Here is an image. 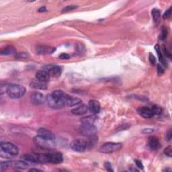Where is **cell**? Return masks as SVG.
I'll return each mask as SVG.
<instances>
[{"instance_id": "cell-1", "label": "cell", "mask_w": 172, "mask_h": 172, "mask_svg": "<svg viewBox=\"0 0 172 172\" xmlns=\"http://www.w3.org/2000/svg\"><path fill=\"white\" fill-rule=\"evenodd\" d=\"M6 92L11 98L18 99L24 96L26 93V88L18 84H10L6 87Z\"/></svg>"}, {"instance_id": "cell-15", "label": "cell", "mask_w": 172, "mask_h": 172, "mask_svg": "<svg viewBox=\"0 0 172 172\" xmlns=\"http://www.w3.org/2000/svg\"><path fill=\"white\" fill-rule=\"evenodd\" d=\"M138 112L140 115L145 118H151L154 116L151 108L148 107H141L138 109Z\"/></svg>"}, {"instance_id": "cell-27", "label": "cell", "mask_w": 172, "mask_h": 172, "mask_svg": "<svg viewBox=\"0 0 172 172\" xmlns=\"http://www.w3.org/2000/svg\"><path fill=\"white\" fill-rule=\"evenodd\" d=\"M167 36V30L166 28L165 27H163L162 30V32L161 34H160V36H159V39L161 40L164 41Z\"/></svg>"}, {"instance_id": "cell-13", "label": "cell", "mask_w": 172, "mask_h": 172, "mask_svg": "<svg viewBox=\"0 0 172 172\" xmlns=\"http://www.w3.org/2000/svg\"><path fill=\"white\" fill-rule=\"evenodd\" d=\"M88 109L90 110L91 113L94 114H98L100 111L101 106L100 102L97 100H91L89 102V105H88Z\"/></svg>"}, {"instance_id": "cell-21", "label": "cell", "mask_w": 172, "mask_h": 172, "mask_svg": "<svg viewBox=\"0 0 172 172\" xmlns=\"http://www.w3.org/2000/svg\"><path fill=\"white\" fill-rule=\"evenodd\" d=\"M16 54V50L13 46H7L1 51V55H11Z\"/></svg>"}, {"instance_id": "cell-31", "label": "cell", "mask_w": 172, "mask_h": 172, "mask_svg": "<svg viewBox=\"0 0 172 172\" xmlns=\"http://www.w3.org/2000/svg\"><path fill=\"white\" fill-rule=\"evenodd\" d=\"M104 166L105 169H106L107 171H110V172H113V171H114V170H113V168H112V166L111 164H110V162H106L104 163Z\"/></svg>"}, {"instance_id": "cell-32", "label": "cell", "mask_w": 172, "mask_h": 172, "mask_svg": "<svg viewBox=\"0 0 172 172\" xmlns=\"http://www.w3.org/2000/svg\"><path fill=\"white\" fill-rule=\"evenodd\" d=\"M164 73V69L162 67V65L159 64L157 65V73L159 75H162Z\"/></svg>"}, {"instance_id": "cell-35", "label": "cell", "mask_w": 172, "mask_h": 172, "mask_svg": "<svg viewBox=\"0 0 172 172\" xmlns=\"http://www.w3.org/2000/svg\"><path fill=\"white\" fill-rule=\"evenodd\" d=\"M149 61L151 64L155 65L156 63V59L155 56L152 54V53H150L149 54Z\"/></svg>"}, {"instance_id": "cell-11", "label": "cell", "mask_w": 172, "mask_h": 172, "mask_svg": "<svg viewBox=\"0 0 172 172\" xmlns=\"http://www.w3.org/2000/svg\"><path fill=\"white\" fill-rule=\"evenodd\" d=\"M55 48L48 46H39L36 48V52L39 55H51L55 51Z\"/></svg>"}, {"instance_id": "cell-26", "label": "cell", "mask_w": 172, "mask_h": 172, "mask_svg": "<svg viewBox=\"0 0 172 172\" xmlns=\"http://www.w3.org/2000/svg\"><path fill=\"white\" fill-rule=\"evenodd\" d=\"M76 50L79 55H82L83 53L85 52V47L82 43H78L76 45Z\"/></svg>"}, {"instance_id": "cell-2", "label": "cell", "mask_w": 172, "mask_h": 172, "mask_svg": "<svg viewBox=\"0 0 172 172\" xmlns=\"http://www.w3.org/2000/svg\"><path fill=\"white\" fill-rule=\"evenodd\" d=\"M34 143L37 147H39L43 149H52L55 147V140L48 139L44 138L43 136L37 135L34 137Z\"/></svg>"}, {"instance_id": "cell-28", "label": "cell", "mask_w": 172, "mask_h": 172, "mask_svg": "<svg viewBox=\"0 0 172 172\" xmlns=\"http://www.w3.org/2000/svg\"><path fill=\"white\" fill-rule=\"evenodd\" d=\"M76 8H78V6L75 5L67 6L65 7H64V8L62 10V13H67V12H69V11L73 10Z\"/></svg>"}, {"instance_id": "cell-20", "label": "cell", "mask_w": 172, "mask_h": 172, "mask_svg": "<svg viewBox=\"0 0 172 172\" xmlns=\"http://www.w3.org/2000/svg\"><path fill=\"white\" fill-rule=\"evenodd\" d=\"M155 50L156 51V52L157 53V56L158 58L159 59V61L162 63V64L163 65V66L165 67H167V62L166 61V60L164 58V56L163 55V53L162 52L161 48H160L158 44H157L155 47Z\"/></svg>"}, {"instance_id": "cell-23", "label": "cell", "mask_w": 172, "mask_h": 172, "mask_svg": "<svg viewBox=\"0 0 172 172\" xmlns=\"http://www.w3.org/2000/svg\"><path fill=\"white\" fill-rule=\"evenodd\" d=\"M151 14H152V16H153V21L155 22H157L159 20L160 16H161V14H160V11L159 10L157 9H153L152 11H151Z\"/></svg>"}, {"instance_id": "cell-7", "label": "cell", "mask_w": 172, "mask_h": 172, "mask_svg": "<svg viewBox=\"0 0 172 172\" xmlns=\"http://www.w3.org/2000/svg\"><path fill=\"white\" fill-rule=\"evenodd\" d=\"M1 149L3 152L6 153L10 155H17L19 153V149L14 144L9 142H2L1 143Z\"/></svg>"}, {"instance_id": "cell-9", "label": "cell", "mask_w": 172, "mask_h": 172, "mask_svg": "<svg viewBox=\"0 0 172 172\" xmlns=\"http://www.w3.org/2000/svg\"><path fill=\"white\" fill-rule=\"evenodd\" d=\"M43 69L47 71L51 77H59L62 73L61 67L56 65H46L43 67Z\"/></svg>"}, {"instance_id": "cell-19", "label": "cell", "mask_w": 172, "mask_h": 172, "mask_svg": "<svg viewBox=\"0 0 172 172\" xmlns=\"http://www.w3.org/2000/svg\"><path fill=\"white\" fill-rule=\"evenodd\" d=\"M30 87L36 90H46L47 88V83H44L43 82H40L38 79H34L30 83Z\"/></svg>"}, {"instance_id": "cell-12", "label": "cell", "mask_w": 172, "mask_h": 172, "mask_svg": "<svg viewBox=\"0 0 172 172\" xmlns=\"http://www.w3.org/2000/svg\"><path fill=\"white\" fill-rule=\"evenodd\" d=\"M38 135L43 136L46 139H52V140L55 139V136L54 135V133L52 132L51 131H49V130L44 128H40L38 130Z\"/></svg>"}, {"instance_id": "cell-17", "label": "cell", "mask_w": 172, "mask_h": 172, "mask_svg": "<svg viewBox=\"0 0 172 172\" xmlns=\"http://www.w3.org/2000/svg\"><path fill=\"white\" fill-rule=\"evenodd\" d=\"M148 145L152 150H157L161 147L159 139L155 136H151L148 140Z\"/></svg>"}, {"instance_id": "cell-14", "label": "cell", "mask_w": 172, "mask_h": 172, "mask_svg": "<svg viewBox=\"0 0 172 172\" xmlns=\"http://www.w3.org/2000/svg\"><path fill=\"white\" fill-rule=\"evenodd\" d=\"M51 76L44 70H40L36 73V79L40 82L47 83L50 81Z\"/></svg>"}, {"instance_id": "cell-6", "label": "cell", "mask_w": 172, "mask_h": 172, "mask_svg": "<svg viewBox=\"0 0 172 172\" xmlns=\"http://www.w3.org/2000/svg\"><path fill=\"white\" fill-rule=\"evenodd\" d=\"M79 132L83 136L90 138L96 135L97 128L94 124H82L79 127Z\"/></svg>"}, {"instance_id": "cell-22", "label": "cell", "mask_w": 172, "mask_h": 172, "mask_svg": "<svg viewBox=\"0 0 172 172\" xmlns=\"http://www.w3.org/2000/svg\"><path fill=\"white\" fill-rule=\"evenodd\" d=\"M96 119V117L95 116L92 115V116H88L86 117L82 118L81 122L82 124H94V122Z\"/></svg>"}, {"instance_id": "cell-30", "label": "cell", "mask_w": 172, "mask_h": 172, "mask_svg": "<svg viewBox=\"0 0 172 172\" xmlns=\"http://www.w3.org/2000/svg\"><path fill=\"white\" fill-rule=\"evenodd\" d=\"M164 153H165V155H166L167 156L171 157L172 156V148H171V147L170 146V147H167V148H166L165 150H164Z\"/></svg>"}, {"instance_id": "cell-4", "label": "cell", "mask_w": 172, "mask_h": 172, "mask_svg": "<svg viewBox=\"0 0 172 172\" xmlns=\"http://www.w3.org/2000/svg\"><path fill=\"white\" fill-rule=\"evenodd\" d=\"M122 145L120 143L108 142L106 143L99 148V151L103 153H112L118 151L121 149Z\"/></svg>"}, {"instance_id": "cell-8", "label": "cell", "mask_w": 172, "mask_h": 172, "mask_svg": "<svg viewBox=\"0 0 172 172\" xmlns=\"http://www.w3.org/2000/svg\"><path fill=\"white\" fill-rule=\"evenodd\" d=\"M70 147L73 151L82 153L85 151L87 148V142L82 139H75L70 144Z\"/></svg>"}, {"instance_id": "cell-25", "label": "cell", "mask_w": 172, "mask_h": 172, "mask_svg": "<svg viewBox=\"0 0 172 172\" xmlns=\"http://www.w3.org/2000/svg\"><path fill=\"white\" fill-rule=\"evenodd\" d=\"M161 51H162V52L163 53V56L166 57L167 58L170 59H171V53L169 52V51L167 50L165 45H163V44L162 45V49H161Z\"/></svg>"}, {"instance_id": "cell-33", "label": "cell", "mask_w": 172, "mask_h": 172, "mask_svg": "<svg viewBox=\"0 0 172 172\" xmlns=\"http://www.w3.org/2000/svg\"><path fill=\"white\" fill-rule=\"evenodd\" d=\"M59 58L61 59H69L70 58V56L68 54H66V53H62V54H61L59 56Z\"/></svg>"}, {"instance_id": "cell-37", "label": "cell", "mask_w": 172, "mask_h": 172, "mask_svg": "<svg viewBox=\"0 0 172 172\" xmlns=\"http://www.w3.org/2000/svg\"><path fill=\"white\" fill-rule=\"evenodd\" d=\"M152 132H153V130L150 129V128H145L143 131V132L145 133V134H149V133H151Z\"/></svg>"}, {"instance_id": "cell-34", "label": "cell", "mask_w": 172, "mask_h": 172, "mask_svg": "<svg viewBox=\"0 0 172 172\" xmlns=\"http://www.w3.org/2000/svg\"><path fill=\"white\" fill-rule=\"evenodd\" d=\"M135 163H136V166L138 167L139 169L141 170H143V163L142 162H141L140 160H138V159H136L135 160Z\"/></svg>"}, {"instance_id": "cell-36", "label": "cell", "mask_w": 172, "mask_h": 172, "mask_svg": "<svg viewBox=\"0 0 172 172\" xmlns=\"http://www.w3.org/2000/svg\"><path fill=\"white\" fill-rule=\"evenodd\" d=\"M171 136H172V135H171V130L170 129L169 131H167V134H166V139H167V141H170L171 139Z\"/></svg>"}, {"instance_id": "cell-29", "label": "cell", "mask_w": 172, "mask_h": 172, "mask_svg": "<svg viewBox=\"0 0 172 172\" xmlns=\"http://www.w3.org/2000/svg\"><path fill=\"white\" fill-rule=\"evenodd\" d=\"M171 7H170V8L167 10H166L165 11V13L163 14V18L164 20H166V19H168L171 16Z\"/></svg>"}, {"instance_id": "cell-39", "label": "cell", "mask_w": 172, "mask_h": 172, "mask_svg": "<svg viewBox=\"0 0 172 172\" xmlns=\"http://www.w3.org/2000/svg\"><path fill=\"white\" fill-rule=\"evenodd\" d=\"M29 171H42V170H39V169H30Z\"/></svg>"}, {"instance_id": "cell-16", "label": "cell", "mask_w": 172, "mask_h": 172, "mask_svg": "<svg viewBox=\"0 0 172 172\" xmlns=\"http://www.w3.org/2000/svg\"><path fill=\"white\" fill-rule=\"evenodd\" d=\"M63 157L62 154L59 152L50 153V163L53 164H59L62 163Z\"/></svg>"}, {"instance_id": "cell-5", "label": "cell", "mask_w": 172, "mask_h": 172, "mask_svg": "<svg viewBox=\"0 0 172 172\" xmlns=\"http://www.w3.org/2000/svg\"><path fill=\"white\" fill-rule=\"evenodd\" d=\"M46 102L47 103L48 106L52 109H60L65 106L62 100L52 94H48L46 97Z\"/></svg>"}, {"instance_id": "cell-24", "label": "cell", "mask_w": 172, "mask_h": 172, "mask_svg": "<svg viewBox=\"0 0 172 172\" xmlns=\"http://www.w3.org/2000/svg\"><path fill=\"white\" fill-rule=\"evenodd\" d=\"M152 112L153 113L154 116L155 115H160L162 112V108L161 107L157 106V105H154L153 106V107L151 108Z\"/></svg>"}, {"instance_id": "cell-3", "label": "cell", "mask_w": 172, "mask_h": 172, "mask_svg": "<svg viewBox=\"0 0 172 172\" xmlns=\"http://www.w3.org/2000/svg\"><path fill=\"white\" fill-rule=\"evenodd\" d=\"M29 166L28 163L25 160H22V161H7V162H1V170L3 171V170L9 169V168H15V169H21L24 170L28 168Z\"/></svg>"}, {"instance_id": "cell-18", "label": "cell", "mask_w": 172, "mask_h": 172, "mask_svg": "<svg viewBox=\"0 0 172 172\" xmlns=\"http://www.w3.org/2000/svg\"><path fill=\"white\" fill-rule=\"evenodd\" d=\"M87 110H88V106H86V104H82L77 107V108H75L71 110V113L73 115L82 116L85 114L87 112Z\"/></svg>"}, {"instance_id": "cell-38", "label": "cell", "mask_w": 172, "mask_h": 172, "mask_svg": "<svg viewBox=\"0 0 172 172\" xmlns=\"http://www.w3.org/2000/svg\"><path fill=\"white\" fill-rule=\"evenodd\" d=\"M47 11V9H46L45 7H41L40 8L39 10V12H44V11Z\"/></svg>"}, {"instance_id": "cell-10", "label": "cell", "mask_w": 172, "mask_h": 172, "mask_svg": "<svg viewBox=\"0 0 172 172\" xmlns=\"http://www.w3.org/2000/svg\"><path fill=\"white\" fill-rule=\"evenodd\" d=\"M30 101L35 106H41L46 102L44 95L40 92H34L30 95Z\"/></svg>"}]
</instances>
